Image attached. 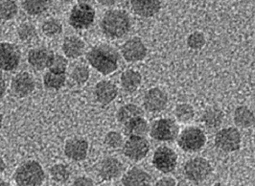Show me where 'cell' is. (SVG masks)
<instances>
[{"label": "cell", "mask_w": 255, "mask_h": 186, "mask_svg": "<svg viewBox=\"0 0 255 186\" xmlns=\"http://www.w3.org/2000/svg\"><path fill=\"white\" fill-rule=\"evenodd\" d=\"M206 137L204 132L196 127L186 128L179 136L178 145L184 152L194 153L202 149L205 145Z\"/></svg>", "instance_id": "5"}, {"label": "cell", "mask_w": 255, "mask_h": 186, "mask_svg": "<svg viewBox=\"0 0 255 186\" xmlns=\"http://www.w3.org/2000/svg\"><path fill=\"white\" fill-rule=\"evenodd\" d=\"M215 146L218 149L232 153L241 146V135L235 128H226L219 131L215 137Z\"/></svg>", "instance_id": "8"}, {"label": "cell", "mask_w": 255, "mask_h": 186, "mask_svg": "<svg viewBox=\"0 0 255 186\" xmlns=\"http://www.w3.org/2000/svg\"><path fill=\"white\" fill-rule=\"evenodd\" d=\"M124 186H150L151 176L140 168L133 167L122 178Z\"/></svg>", "instance_id": "20"}, {"label": "cell", "mask_w": 255, "mask_h": 186, "mask_svg": "<svg viewBox=\"0 0 255 186\" xmlns=\"http://www.w3.org/2000/svg\"><path fill=\"white\" fill-rule=\"evenodd\" d=\"M50 176L54 182L58 184H65L70 178V171L64 164L58 163L52 166Z\"/></svg>", "instance_id": "30"}, {"label": "cell", "mask_w": 255, "mask_h": 186, "mask_svg": "<svg viewBox=\"0 0 255 186\" xmlns=\"http://www.w3.org/2000/svg\"><path fill=\"white\" fill-rule=\"evenodd\" d=\"M224 112L217 107H210L204 111L202 121L207 128H217L224 121Z\"/></svg>", "instance_id": "26"}, {"label": "cell", "mask_w": 255, "mask_h": 186, "mask_svg": "<svg viewBox=\"0 0 255 186\" xmlns=\"http://www.w3.org/2000/svg\"><path fill=\"white\" fill-rule=\"evenodd\" d=\"M133 12L142 17H151L161 9V1L158 0H133L130 2Z\"/></svg>", "instance_id": "19"}, {"label": "cell", "mask_w": 255, "mask_h": 186, "mask_svg": "<svg viewBox=\"0 0 255 186\" xmlns=\"http://www.w3.org/2000/svg\"><path fill=\"white\" fill-rule=\"evenodd\" d=\"M150 135L157 141H174L179 136V127L170 118H161L153 122Z\"/></svg>", "instance_id": "7"}, {"label": "cell", "mask_w": 255, "mask_h": 186, "mask_svg": "<svg viewBox=\"0 0 255 186\" xmlns=\"http://www.w3.org/2000/svg\"><path fill=\"white\" fill-rule=\"evenodd\" d=\"M120 81L124 90L127 92H134L141 85L142 76L135 70L128 69L121 75Z\"/></svg>", "instance_id": "24"}, {"label": "cell", "mask_w": 255, "mask_h": 186, "mask_svg": "<svg viewBox=\"0 0 255 186\" xmlns=\"http://www.w3.org/2000/svg\"><path fill=\"white\" fill-rule=\"evenodd\" d=\"M123 171V165L115 158L105 159L99 167V176L104 181H113L117 179Z\"/></svg>", "instance_id": "17"}, {"label": "cell", "mask_w": 255, "mask_h": 186, "mask_svg": "<svg viewBox=\"0 0 255 186\" xmlns=\"http://www.w3.org/2000/svg\"><path fill=\"white\" fill-rule=\"evenodd\" d=\"M95 10L88 3H78L69 14V24L74 29L83 30L89 28L94 22Z\"/></svg>", "instance_id": "4"}, {"label": "cell", "mask_w": 255, "mask_h": 186, "mask_svg": "<svg viewBox=\"0 0 255 186\" xmlns=\"http://www.w3.org/2000/svg\"><path fill=\"white\" fill-rule=\"evenodd\" d=\"M101 3L104 5H113L115 4V1H101Z\"/></svg>", "instance_id": "43"}, {"label": "cell", "mask_w": 255, "mask_h": 186, "mask_svg": "<svg viewBox=\"0 0 255 186\" xmlns=\"http://www.w3.org/2000/svg\"><path fill=\"white\" fill-rule=\"evenodd\" d=\"M234 122L243 129L251 128L255 124V113L246 106L237 107L234 112Z\"/></svg>", "instance_id": "23"}, {"label": "cell", "mask_w": 255, "mask_h": 186, "mask_svg": "<svg viewBox=\"0 0 255 186\" xmlns=\"http://www.w3.org/2000/svg\"><path fill=\"white\" fill-rule=\"evenodd\" d=\"M168 104V96L165 91L160 89L159 87H153L149 89L143 98L144 108L148 112H162Z\"/></svg>", "instance_id": "13"}, {"label": "cell", "mask_w": 255, "mask_h": 186, "mask_svg": "<svg viewBox=\"0 0 255 186\" xmlns=\"http://www.w3.org/2000/svg\"><path fill=\"white\" fill-rule=\"evenodd\" d=\"M71 79L77 85H85L90 79L89 68L86 65H78L71 72Z\"/></svg>", "instance_id": "33"}, {"label": "cell", "mask_w": 255, "mask_h": 186, "mask_svg": "<svg viewBox=\"0 0 255 186\" xmlns=\"http://www.w3.org/2000/svg\"><path fill=\"white\" fill-rule=\"evenodd\" d=\"M155 186H177V183L175 179L171 177H164V178H160L156 182Z\"/></svg>", "instance_id": "39"}, {"label": "cell", "mask_w": 255, "mask_h": 186, "mask_svg": "<svg viewBox=\"0 0 255 186\" xmlns=\"http://www.w3.org/2000/svg\"><path fill=\"white\" fill-rule=\"evenodd\" d=\"M121 52L127 62H140L147 55V48L139 37H131L122 45Z\"/></svg>", "instance_id": "12"}, {"label": "cell", "mask_w": 255, "mask_h": 186, "mask_svg": "<svg viewBox=\"0 0 255 186\" xmlns=\"http://www.w3.org/2000/svg\"><path fill=\"white\" fill-rule=\"evenodd\" d=\"M101 29L107 37L120 38L129 31L130 18L125 11L111 10L103 16Z\"/></svg>", "instance_id": "2"}, {"label": "cell", "mask_w": 255, "mask_h": 186, "mask_svg": "<svg viewBox=\"0 0 255 186\" xmlns=\"http://www.w3.org/2000/svg\"><path fill=\"white\" fill-rule=\"evenodd\" d=\"M5 92H6V82L4 80L3 74L0 71V99L4 96Z\"/></svg>", "instance_id": "40"}, {"label": "cell", "mask_w": 255, "mask_h": 186, "mask_svg": "<svg viewBox=\"0 0 255 186\" xmlns=\"http://www.w3.org/2000/svg\"><path fill=\"white\" fill-rule=\"evenodd\" d=\"M144 112L142 111L140 107L134 104H127L122 106L116 113V118L119 123L127 124L128 121L136 118V117H143Z\"/></svg>", "instance_id": "22"}, {"label": "cell", "mask_w": 255, "mask_h": 186, "mask_svg": "<svg viewBox=\"0 0 255 186\" xmlns=\"http://www.w3.org/2000/svg\"><path fill=\"white\" fill-rule=\"evenodd\" d=\"M87 59L91 66L103 75L112 74L118 68V53L114 47L107 44L93 47L88 53Z\"/></svg>", "instance_id": "1"}, {"label": "cell", "mask_w": 255, "mask_h": 186, "mask_svg": "<svg viewBox=\"0 0 255 186\" xmlns=\"http://www.w3.org/2000/svg\"><path fill=\"white\" fill-rule=\"evenodd\" d=\"M0 186H12L8 182H5L4 180H0Z\"/></svg>", "instance_id": "42"}, {"label": "cell", "mask_w": 255, "mask_h": 186, "mask_svg": "<svg viewBox=\"0 0 255 186\" xmlns=\"http://www.w3.org/2000/svg\"><path fill=\"white\" fill-rule=\"evenodd\" d=\"M89 153V143L86 139L75 137L68 140L64 146L65 156L73 162H83Z\"/></svg>", "instance_id": "14"}, {"label": "cell", "mask_w": 255, "mask_h": 186, "mask_svg": "<svg viewBox=\"0 0 255 186\" xmlns=\"http://www.w3.org/2000/svg\"><path fill=\"white\" fill-rule=\"evenodd\" d=\"M174 113L177 120L180 123H187L191 121L195 115L194 108L190 104H187V103H182L178 105L175 109Z\"/></svg>", "instance_id": "29"}, {"label": "cell", "mask_w": 255, "mask_h": 186, "mask_svg": "<svg viewBox=\"0 0 255 186\" xmlns=\"http://www.w3.org/2000/svg\"><path fill=\"white\" fill-rule=\"evenodd\" d=\"M18 8L14 1H0V19L10 20L17 14Z\"/></svg>", "instance_id": "31"}, {"label": "cell", "mask_w": 255, "mask_h": 186, "mask_svg": "<svg viewBox=\"0 0 255 186\" xmlns=\"http://www.w3.org/2000/svg\"><path fill=\"white\" fill-rule=\"evenodd\" d=\"M124 131L128 137H143L148 133L149 125L143 117H136L125 124Z\"/></svg>", "instance_id": "25"}, {"label": "cell", "mask_w": 255, "mask_h": 186, "mask_svg": "<svg viewBox=\"0 0 255 186\" xmlns=\"http://www.w3.org/2000/svg\"></svg>", "instance_id": "46"}, {"label": "cell", "mask_w": 255, "mask_h": 186, "mask_svg": "<svg viewBox=\"0 0 255 186\" xmlns=\"http://www.w3.org/2000/svg\"><path fill=\"white\" fill-rule=\"evenodd\" d=\"M105 144L111 149L120 148L123 144V137L118 132L112 131L105 137Z\"/></svg>", "instance_id": "37"}, {"label": "cell", "mask_w": 255, "mask_h": 186, "mask_svg": "<svg viewBox=\"0 0 255 186\" xmlns=\"http://www.w3.org/2000/svg\"><path fill=\"white\" fill-rule=\"evenodd\" d=\"M41 29L45 36L55 37L62 33L63 25L56 18H48L42 23Z\"/></svg>", "instance_id": "32"}, {"label": "cell", "mask_w": 255, "mask_h": 186, "mask_svg": "<svg viewBox=\"0 0 255 186\" xmlns=\"http://www.w3.org/2000/svg\"><path fill=\"white\" fill-rule=\"evenodd\" d=\"M55 54L51 50L45 47L33 48L28 54V62L37 70L49 68Z\"/></svg>", "instance_id": "15"}, {"label": "cell", "mask_w": 255, "mask_h": 186, "mask_svg": "<svg viewBox=\"0 0 255 186\" xmlns=\"http://www.w3.org/2000/svg\"><path fill=\"white\" fill-rule=\"evenodd\" d=\"M85 42L76 36H70L64 38L63 51L68 59H77L84 53Z\"/></svg>", "instance_id": "21"}, {"label": "cell", "mask_w": 255, "mask_h": 186, "mask_svg": "<svg viewBox=\"0 0 255 186\" xmlns=\"http://www.w3.org/2000/svg\"><path fill=\"white\" fill-rule=\"evenodd\" d=\"M72 186H94V183L88 177H79L73 182Z\"/></svg>", "instance_id": "38"}, {"label": "cell", "mask_w": 255, "mask_h": 186, "mask_svg": "<svg viewBox=\"0 0 255 186\" xmlns=\"http://www.w3.org/2000/svg\"><path fill=\"white\" fill-rule=\"evenodd\" d=\"M2 123H3V115L0 113V129L2 127Z\"/></svg>", "instance_id": "44"}, {"label": "cell", "mask_w": 255, "mask_h": 186, "mask_svg": "<svg viewBox=\"0 0 255 186\" xmlns=\"http://www.w3.org/2000/svg\"><path fill=\"white\" fill-rule=\"evenodd\" d=\"M20 62V51L16 45L9 42L0 43V69L14 70Z\"/></svg>", "instance_id": "11"}, {"label": "cell", "mask_w": 255, "mask_h": 186, "mask_svg": "<svg viewBox=\"0 0 255 186\" xmlns=\"http://www.w3.org/2000/svg\"><path fill=\"white\" fill-rule=\"evenodd\" d=\"M6 170V163L3 161L2 158H0V174H2Z\"/></svg>", "instance_id": "41"}, {"label": "cell", "mask_w": 255, "mask_h": 186, "mask_svg": "<svg viewBox=\"0 0 255 186\" xmlns=\"http://www.w3.org/2000/svg\"><path fill=\"white\" fill-rule=\"evenodd\" d=\"M13 177L18 186H40L45 179V174L38 162L30 161L21 164Z\"/></svg>", "instance_id": "3"}, {"label": "cell", "mask_w": 255, "mask_h": 186, "mask_svg": "<svg viewBox=\"0 0 255 186\" xmlns=\"http://www.w3.org/2000/svg\"><path fill=\"white\" fill-rule=\"evenodd\" d=\"M17 35L19 38L23 41H29L33 39L37 35L36 27L30 22H24L18 26Z\"/></svg>", "instance_id": "34"}, {"label": "cell", "mask_w": 255, "mask_h": 186, "mask_svg": "<svg viewBox=\"0 0 255 186\" xmlns=\"http://www.w3.org/2000/svg\"><path fill=\"white\" fill-rule=\"evenodd\" d=\"M11 87L15 96L26 97L34 91L35 80L32 75L27 72H21L13 77Z\"/></svg>", "instance_id": "16"}, {"label": "cell", "mask_w": 255, "mask_h": 186, "mask_svg": "<svg viewBox=\"0 0 255 186\" xmlns=\"http://www.w3.org/2000/svg\"><path fill=\"white\" fill-rule=\"evenodd\" d=\"M184 176L192 183H202L205 181L212 172L210 162L204 158H195L185 163L183 168Z\"/></svg>", "instance_id": "6"}, {"label": "cell", "mask_w": 255, "mask_h": 186, "mask_svg": "<svg viewBox=\"0 0 255 186\" xmlns=\"http://www.w3.org/2000/svg\"><path fill=\"white\" fill-rule=\"evenodd\" d=\"M124 154L133 162H139L145 159L150 151L148 140L143 137H129L124 145Z\"/></svg>", "instance_id": "10"}, {"label": "cell", "mask_w": 255, "mask_h": 186, "mask_svg": "<svg viewBox=\"0 0 255 186\" xmlns=\"http://www.w3.org/2000/svg\"><path fill=\"white\" fill-rule=\"evenodd\" d=\"M94 94L99 103L108 105L116 98L118 89L114 83L110 81H101L95 86Z\"/></svg>", "instance_id": "18"}, {"label": "cell", "mask_w": 255, "mask_h": 186, "mask_svg": "<svg viewBox=\"0 0 255 186\" xmlns=\"http://www.w3.org/2000/svg\"><path fill=\"white\" fill-rule=\"evenodd\" d=\"M213 186H224V185H222V184H216V185H214Z\"/></svg>", "instance_id": "45"}, {"label": "cell", "mask_w": 255, "mask_h": 186, "mask_svg": "<svg viewBox=\"0 0 255 186\" xmlns=\"http://www.w3.org/2000/svg\"><path fill=\"white\" fill-rule=\"evenodd\" d=\"M67 59L62 56V55H55L51 64L49 66V71L53 73H58V74H65L66 68H67Z\"/></svg>", "instance_id": "35"}, {"label": "cell", "mask_w": 255, "mask_h": 186, "mask_svg": "<svg viewBox=\"0 0 255 186\" xmlns=\"http://www.w3.org/2000/svg\"><path fill=\"white\" fill-rule=\"evenodd\" d=\"M66 81L65 74H58L53 73L51 71L47 72L43 77V84L47 89L58 90L64 87Z\"/></svg>", "instance_id": "27"}, {"label": "cell", "mask_w": 255, "mask_h": 186, "mask_svg": "<svg viewBox=\"0 0 255 186\" xmlns=\"http://www.w3.org/2000/svg\"><path fill=\"white\" fill-rule=\"evenodd\" d=\"M178 162V157L174 150L161 146L155 150L153 157V166L161 173L168 174L175 170Z\"/></svg>", "instance_id": "9"}, {"label": "cell", "mask_w": 255, "mask_h": 186, "mask_svg": "<svg viewBox=\"0 0 255 186\" xmlns=\"http://www.w3.org/2000/svg\"><path fill=\"white\" fill-rule=\"evenodd\" d=\"M21 4L26 12L32 15H38L45 12L49 6V3L43 0H26Z\"/></svg>", "instance_id": "28"}, {"label": "cell", "mask_w": 255, "mask_h": 186, "mask_svg": "<svg viewBox=\"0 0 255 186\" xmlns=\"http://www.w3.org/2000/svg\"><path fill=\"white\" fill-rule=\"evenodd\" d=\"M206 43V39L202 32L196 31L187 37V45L193 50L202 49Z\"/></svg>", "instance_id": "36"}]
</instances>
